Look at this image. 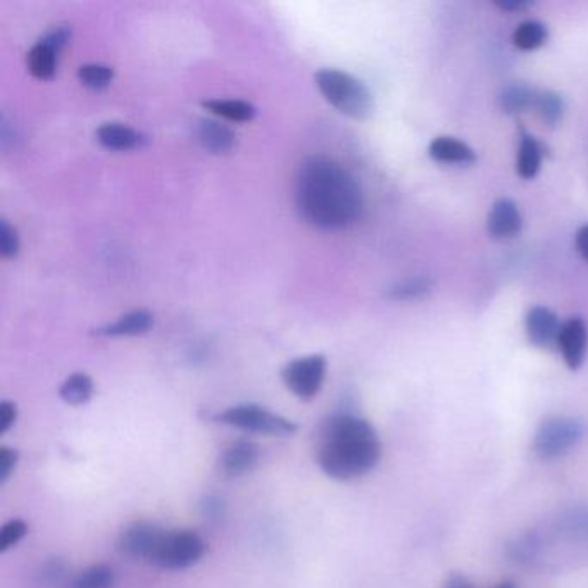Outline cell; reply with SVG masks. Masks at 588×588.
<instances>
[{
    "mask_svg": "<svg viewBox=\"0 0 588 588\" xmlns=\"http://www.w3.org/2000/svg\"><path fill=\"white\" fill-rule=\"evenodd\" d=\"M44 576L51 583L61 582L64 576L63 563H59V561H52V563L47 564V566H45Z\"/></svg>",
    "mask_w": 588,
    "mask_h": 588,
    "instance_id": "cell-33",
    "label": "cell"
},
{
    "mask_svg": "<svg viewBox=\"0 0 588 588\" xmlns=\"http://www.w3.org/2000/svg\"><path fill=\"white\" fill-rule=\"evenodd\" d=\"M61 52L63 51H59L56 45L47 42L44 37L40 38L37 44L33 45L32 51L28 52V57H26L28 71L32 73L33 78L42 80V82L52 80L56 75Z\"/></svg>",
    "mask_w": 588,
    "mask_h": 588,
    "instance_id": "cell-17",
    "label": "cell"
},
{
    "mask_svg": "<svg viewBox=\"0 0 588 588\" xmlns=\"http://www.w3.org/2000/svg\"><path fill=\"white\" fill-rule=\"evenodd\" d=\"M18 420V406L13 401L0 402V435L9 432Z\"/></svg>",
    "mask_w": 588,
    "mask_h": 588,
    "instance_id": "cell-30",
    "label": "cell"
},
{
    "mask_svg": "<svg viewBox=\"0 0 588 588\" xmlns=\"http://www.w3.org/2000/svg\"><path fill=\"white\" fill-rule=\"evenodd\" d=\"M497 588H516V587H514L513 583L506 582V583H502V585H499V587H497Z\"/></svg>",
    "mask_w": 588,
    "mask_h": 588,
    "instance_id": "cell-36",
    "label": "cell"
},
{
    "mask_svg": "<svg viewBox=\"0 0 588 588\" xmlns=\"http://www.w3.org/2000/svg\"><path fill=\"white\" fill-rule=\"evenodd\" d=\"M116 575L107 564H94L73 578L69 588H113Z\"/></svg>",
    "mask_w": 588,
    "mask_h": 588,
    "instance_id": "cell-24",
    "label": "cell"
},
{
    "mask_svg": "<svg viewBox=\"0 0 588 588\" xmlns=\"http://www.w3.org/2000/svg\"><path fill=\"white\" fill-rule=\"evenodd\" d=\"M523 228V216L520 207L511 199H499L495 202L487 219V232L495 240H509L520 235Z\"/></svg>",
    "mask_w": 588,
    "mask_h": 588,
    "instance_id": "cell-12",
    "label": "cell"
},
{
    "mask_svg": "<svg viewBox=\"0 0 588 588\" xmlns=\"http://www.w3.org/2000/svg\"><path fill=\"white\" fill-rule=\"evenodd\" d=\"M445 588H473V585H471V583L468 582L464 576L454 575L451 576L449 580H447V583H445Z\"/></svg>",
    "mask_w": 588,
    "mask_h": 588,
    "instance_id": "cell-35",
    "label": "cell"
},
{
    "mask_svg": "<svg viewBox=\"0 0 588 588\" xmlns=\"http://www.w3.org/2000/svg\"><path fill=\"white\" fill-rule=\"evenodd\" d=\"M533 109L537 111V114L540 116V119H542L544 125L554 128V126L561 123V119H563L564 116L563 97L557 94V92H552V90L538 92L537 102H535V107H533Z\"/></svg>",
    "mask_w": 588,
    "mask_h": 588,
    "instance_id": "cell-25",
    "label": "cell"
},
{
    "mask_svg": "<svg viewBox=\"0 0 588 588\" xmlns=\"http://www.w3.org/2000/svg\"><path fill=\"white\" fill-rule=\"evenodd\" d=\"M154 326V314L145 309H135L130 313L123 314L121 318L104 325L95 330V335L99 337H138V335H145L151 332Z\"/></svg>",
    "mask_w": 588,
    "mask_h": 588,
    "instance_id": "cell-14",
    "label": "cell"
},
{
    "mask_svg": "<svg viewBox=\"0 0 588 588\" xmlns=\"http://www.w3.org/2000/svg\"><path fill=\"white\" fill-rule=\"evenodd\" d=\"M95 135L104 149L113 152L133 151L145 142L142 133L123 123H104Z\"/></svg>",
    "mask_w": 588,
    "mask_h": 588,
    "instance_id": "cell-16",
    "label": "cell"
},
{
    "mask_svg": "<svg viewBox=\"0 0 588 588\" xmlns=\"http://www.w3.org/2000/svg\"><path fill=\"white\" fill-rule=\"evenodd\" d=\"M295 206L307 225L337 232L354 225L363 214V192L356 178L330 157L313 156L299 168Z\"/></svg>",
    "mask_w": 588,
    "mask_h": 588,
    "instance_id": "cell-1",
    "label": "cell"
},
{
    "mask_svg": "<svg viewBox=\"0 0 588 588\" xmlns=\"http://www.w3.org/2000/svg\"><path fill=\"white\" fill-rule=\"evenodd\" d=\"M561 326L563 323L549 307H532L526 314V335L530 344L538 349H551L552 345H557Z\"/></svg>",
    "mask_w": 588,
    "mask_h": 588,
    "instance_id": "cell-11",
    "label": "cell"
},
{
    "mask_svg": "<svg viewBox=\"0 0 588 588\" xmlns=\"http://www.w3.org/2000/svg\"><path fill=\"white\" fill-rule=\"evenodd\" d=\"M557 347L563 354L564 363L571 371H578L585 363L588 349V326L580 316L564 321L557 338Z\"/></svg>",
    "mask_w": 588,
    "mask_h": 588,
    "instance_id": "cell-9",
    "label": "cell"
},
{
    "mask_svg": "<svg viewBox=\"0 0 588 588\" xmlns=\"http://www.w3.org/2000/svg\"><path fill=\"white\" fill-rule=\"evenodd\" d=\"M166 530L151 521H135L126 526L118 540V549L123 556L142 559L151 563L157 547L163 540Z\"/></svg>",
    "mask_w": 588,
    "mask_h": 588,
    "instance_id": "cell-8",
    "label": "cell"
},
{
    "mask_svg": "<svg viewBox=\"0 0 588 588\" xmlns=\"http://www.w3.org/2000/svg\"><path fill=\"white\" fill-rule=\"evenodd\" d=\"M585 435V426L575 418H552L542 423L533 438V451L542 459H556L570 452Z\"/></svg>",
    "mask_w": 588,
    "mask_h": 588,
    "instance_id": "cell-6",
    "label": "cell"
},
{
    "mask_svg": "<svg viewBox=\"0 0 588 588\" xmlns=\"http://www.w3.org/2000/svg\"><path fill=\"white\" fill-rule=\"evenodd\" d=\"M537 90L528 87L525 83H513L507 85L499 95V107L502 113L520 114L535 107L537 102Z\"/></svg>",
    "mask_w": 588,
    "mask_h": 588,
    "instance_id": "cell-20",
    "label": "cell"
},
{
    "mask_svg": "<svg viewBox=\"0 0 588 588\" xmlns=\"http://www.w3.org/2000/svg\"><path fill=\"white\" fill-rule=\"evenodd\" d=\"M28 533V525L23 520L7 521L6 525L0 528V552H7L18 545Z\"/></svg>",
    "mask_w": 588,
    "mask_h": 588,
    "instance_id": "cell-27",
    "label": "cell"
},
{
    "mask_svg": "<svg viewBox=\"0 0 588 588\" xmlns=\"http://www.w3.org/2000/svg\"><path fill=\"white\" fill-rule=\"evenodd\" d=\"M204 507V516H207L209 520H221L223 518V514H225V506H223V501L218 499V497H214V495H209L207 497L206 502L202 504Z\"/></svg>",
    "mask_w": 588,
    "mask_h": 588,
    "instance_id": "cell-31",
    "label": "cell"
},
{
    "mask_svg": "<svg viewBox=\"0 0 588 588\" xmlns=\"http://www.w3.org/2000/svg\"><path fill=\"white\" fill-rule=\"evenodd\" d=\"M542 159H544V145L530 133L521 132L518 161H516L518 175L523 180H533L542 168Z\"/></svg>",
    "mask_w": 588,
    "mask_h": 588,
    "instance_id": "cell-18",
    "label": "cell"
},
{
    "mask_svg": "<svg viewBox=\"0 0 588 588\" xmlns=\"http://www.w3.org/2000/svg\"><path fill=\"white\" fill-rule=\"evenodd\" d=\"M114 80V69L106 64H83L78 69V82L90 90H104Z\"/></svg>",
    "mask_w": 588,
    "mask_h": 588,
    "instance_id": "cell-26",
    "label": "cell"
},
{
    "mask_svg": "<svg viewBox=\"0 0 588 588\" xmlns=\"http://www.w3.org/2000/svg\"><path fill=\"white\" fill-rule=\"evenodd\" d=\"M428 154L435 163L440 164L470 166L476 163V154L470 145L454 137L433 138L428 145Z\"/></svg>",
    "mask_w": 588,
    "mask_h": 588,
    "instance_id": "cell-15",
    "label": "cell"
},
{
    "mask_svg": "<svg viewBox=\"0 0 588 588\" xmlns=\"http://www.w3.org/2000/svg\"><path fill=\"white\" fill-rule=\"evenodd\" d=\"M197 138L207 152L216 156H226L237 147L235 132L218 119H201L197 125Z\"/></svg>",
    "mask_w": 588,
    "mask_h": 588,
    "instance_id": "cell-13",
    "label": "cell"
},
{
    "mask_svg": "<svg viewBox=\"0 0 588 588\" xmlns=\"http://www.w3.org/2000/svg\"><path fill=\"white\" fill-rule=\"evenodd\" d=\"M19 235L18 230L14 228L7 219L0 221V252L2 257L11 259L18 256L19 252Z\"/></svg>",
    "mask_w": 588,
    "mask_h": 588,
    "instance_id": "cell-28",
    "label": "cell"
},
{
    "mask_svg": "<svg viewBox=\"0 0 588 588\" xmlns=\"http://www.w3.org/2000/svg\"><path fill=\"white\" fill-rule=\"evenodd\" d=\"M495 6L502 9V11H521V9H526L532 4L526 2V0H504V2H495Z\"/></svg>",
    "mask_w": 588,
    "mask_h": 588,
    "instance_id": "cell-34",
    "label": "cell"
},
{
    "mask_svg": "<svg viewBox=\"0 0 588 588\" xmlns=\"http://www.w3.org/2000/svg\"><path fill=\"white\" fill-rule=\"evenodd\" d=\"M261 461V447L251 440H237L226 447L219 457V473L226 478H238L256 470Z\"/></svg>",
    "mask_w": 588,
    "mask_h": 588,
    "instance_id": "cell-10",
    "label": "cell"
},
{
    "mask_svg": "<svg viewBox=\"0 0 588 588\" xmlns=\"http://www.w3.org/2000/svg\"><path fill=\"white\" fill-rule=\"evenodd\" d=\"M206 552V540L199 533L192 530H166L151 564L161 570H187L199 563Z\"/></svg>",
    "mask_w": 588,
    "mask_h": 588,
    "instance_id": "cell-5",
    "label": "cell"
},
{
    "mask_svg": "<svg viewBox=\"0 0 588 588\" xmlns=\"http://www.w3.org/2000/svg\"><path fill=\"white\" fill-rule=\"evenodd\" d=\"M549 38V30L544 23L530 19L521 23L513 33V44L514 47H518L520 51L532 52L540 49L542 45L547 42Z\"/></svg>",
    "mask_w": 588,
    "mask_h": 588,
    "instance_id": "cell-23",
    "label": "cell"
},
{
    "mask_svg": "<svg viewBox=\"0 0 588 588\" xmlns=\"http://www.w3.org/2000/svg\"><path fill=\"white\" fill-rule=\"evenodd\" d=\"M204 109L218 118L228 119L233 123H251L257 116L256 106L251 102L240 101V99H213V101L202 102Z\"/></svg>",
    "mask_w": 588,
    "mask_h": 588,
    "instance_id": "cell-19",
    "label": "cell"
},
{
    "mask_svg": "<svg viewBox=\"0 0 588 588\" xmlns=\"http://www.w3.org/2000/svg\"><path fill=\"white\" fill-rule=\"evenodd\" d=\"M316 87L330 106L354 119H368L375 111L370 88L342 69H321L314 76Z\"/></svg>",
    "mask_w": 588,
    "mask_h": 588,
    "instance_id": "cell-3",
    "label": "cell"
},
{
    "mask_svg": "<svg viewBox=\"0 0 588 588\" xmlns=\"http://www.w3.org/2000/svg\"><path fill=\"white\" fill-rule=\"evenodd\" d=\"M432 288V278H428V276H414V278H409V280L392 285L385 292V297L395 302L418 301V299H423L425 295L430 294Z\"/></svg>",
    "mask_w": 588,
    "mask_h": 588,
    "instance_id": "cell-22",
    "label": "cell"
},
{
    "mask_svg": "<svg viewBox=\"0 0 588 588\" xmlns=\"http://www.w3.org/2000/svg\"><path fill=\"white\" fill-rule=\"evenodd\" d=\"M214 421L244 432L261 433L271 437H288L297 432L294 421L287 420L280 414L271 413L266 407L257 404L228 407L223 413L216 414Z\"/></svg>",
    "mask_w": 588,
    "mask_h": 588,
    "instance_id": "cell-4",
    "label": "cell"
},
{
    "mask_svg": "<svg viewBox=\"0 0 588 588\" xmlns=\"http://www.w3.org/2000/svg\"><path fill=\"white\" fill-rule=\"evenodd\" d=\"M94 380L87 373H73L59 387V397L69 406H83L94 395Z\"/></svg>",
    "mask_w": 588,
    "mask_h": 588,
    "instance_id": "cell-21",
    "label": "cell"
},
{
    "mask_svg": "<svg viewBox=\"0 0 588 588\" xmlns=\"http://www.w3.org/2000/svg\"><path fill=\"white\" fill-rule=\"evenodd\" d=\"M576 252L588 263V225L582 226L575 235Z\"/></svg>",
    "mask_w": 588,
    "mask_h": 588,
    "instance_id": "cell-32",
    "label": "cell"
},
{
    "mask_svg": "<svg viewBox=\"0 0 588 588\" xmlns=\"http://www.w3.org/2000/svg\"><path fill=\"white\" fill-rule=\"evenodd\" d=\"M328 361L323 354L297 357L285 364L282 370V380L285 387L301 401H313L320 394L325 383Z\"/></svg>",
    "mask_w": 588,
    "mask_h": 588,
    "instance_id": "cell-7",
    "label": "cell"
},
{
    "mask_svg": "<svg viewBox=\"0 0 588 588\" xmlns=\"http://www.w3.org/2000/svg\"><path fill=\"white\" fill-rule=\"evenodd\" d=\"M382 459V442L368 421L354 414H335L320 426L316 461L338 482H351L375 470Z\"/></svg>",
    "mask_w": 588,
    "mask_h": 588,
    "instance_id": "cell-2",
    "label": "cell"
},
{
    "mask_svg": "<svg viewBox=\"0 0 588 588\" xmlns=\"http://www.w3.org/2000/svg\"><path fill=\"white\" fill-rule=\"evenodd\" d=\"M18 461L19 452L16 449H11L6 445L0 447V485H4L11 478L16 466H18Z\"/></svg>",
    "mask_w": 588,
    "mask_h": 588,
    "instance_id": "cell-29",
    "label": "cell"
}]
</instances>
